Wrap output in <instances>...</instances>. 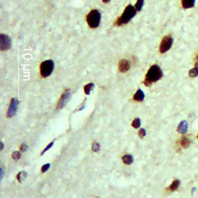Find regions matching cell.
<instances>
[{
	"label": "cell",
	"mask_w": 198,
	"mask_h": 198,
	"mask_svg": "<svg viewBox=\"0 0 198 198\" xmlns=\"http://www.w3.org/2000/svg\"><path fill=\"white\" fill-rule=\"evenodd\" d=\"M162 78V71L160 67L156 64L152 66L145 74L144 84L146 87H150L153 84V83L156 82Z\"/></svg>",
	"instance_id": "1"
},
{
	"label": "cell",
	"mask_w": 198,
	"mask_h": 198,
	"mask_svg": "<svg viewBox=\"0 0 198 198\" xmlns=\"http://www.w3.org/2000/svg\"><path fill=\"white\" fill-rule=\"evenodd\" d=\"M136 12H137V10H136V8H135L133 6L128 5V6L125 9L123 13H122L119 18H117L116 23H115V25L119 26H119L127 24L135 16H136Z\"/></svg>",
	"instance_id": "2"
},
{
	"label": "cell",
	"mask_w": 198,
	"mask_h": 198,
	"mask_svg": "<svg viewBox=\"0 0 198 198\" xmlns=\"http://www.w3.org/2000/svg\"><path fill=\"white\" fill-rule=\"evenodd\" d=\"M87 24L91 28H97L101 22V13L97 10H93L87 14L86 17Z\"/></svg>",
	"instance_id": "3"
},
{
	"label": "cell",
	"mask_w": 198,
	"mask_h": 198,
	"mask_svg": "<svg viewBox=\"0 0 198 198\" xmlns=\"http://www.w3.org/2000/svg\"><path fill=\"white\" fill-rule=\"evenodd\" d=\"M53 68H54V64L51 60H47V61L42 62V64H40V67L41 77L47 78V77L50 76L53 72Z\"/></svg>",
	"instance_id": "4"
},
{
	"label": "cell",
	"mask_w": 198,
	"mask_h": 198,
	"mask_svg": "<svg viewBox=\"0 0 198 198\" xmlns=\"http://www.w3.org/2000/svg\"><path fill=\"white\" fill-rule=\"evenodd\" d=\"M173 40L171 36L168 35L162 38V41L160 43V46H159V52L160 53H165L166 52L168 51L170 48H171L172 45H173Z\"/></svg>",
	"instance_id": "5"
},
{
	"label": "cell",
	"mask_w": 198,
	"mask_h": 198,
	"mask_svg": "<svg viewBox=\"0 0 198 198\" xmlns=\"http://www.w3.org/2000/svg\"><path fill=\"white\" fill-rule=\"evenodd\" d=\"M70 97H71V93H70V91L66 90L62 94V95H61V98H60L59 101H58L57 108V109H61V108H64V107L67 105V102H69Z\"/></svg>",
	"instance_id": "6"
},
{
	"label": "cell",
	"mask_w": 198,
	"mask_h": 198,
	"mask_svg": "<svg viewBox=\"0 0 198 198\" xmlns=\"http://www.w3.org/2000/svg\"><path fill=\"white\" fill-rule=\"evenodd\" d=\"M11 47V40L7 35L1 34L0 35V49L4 50H9Z\"/></svg>",
	"instance_id": "7"
},
{
	"label": "cell",
	"mask_w": 198,
	"mask_h": 198,
	"mask_svg": "<svg viewBox=\"0 0 198 198\" xmlns=\"http://www.w3.org/2000/svg\"><path fill=\"white\" fill-rule=\"evenodd\" d=\"M18 105H19V102H18L17 99L16 98H12L8 112H7V117L12 118L16 115Z\"/></svg>",
	"instance_id": "8"
},
{
	"label": "cell",
	"mask_w": 198,
	"mask_h": 198,
	"mask_svg": "<svg viewBox=\"0 0 198 198\" xmlns=\"http://www.w3.org/2000/svg\"><path fill=\"white\" fill-rule=\"evenodd\" d=\"M130 67H131V64L128 60L122 59L119 62V70L122 73L127 72L129 70Z\"/></svg>",
	"instance_id": "9"
},
{
	"label": "cell",
	"mask_w": 198,
	"mask_h": 198,
	"mask_svg": "<svg viewBox=\"0 0 198 198\" xmlns=\"http://www.w3.org/2000/svg\"><path fill=\"white\" fill-rule=\"evenodd\" d=\"M187 128H188V124H187V121H182L177 127L178 133H179L180 134H184V133H187Z\"/></svg>",
	"instance_id": "10"
},
{
	"label": "cell",
	"mask_w": 198,
	"mask_h": 198,
	"mask_svg": "<svg viewBox=\"0 0 198 198\" xmlns=\"http://www.w3.org/2000/svg\"><path fill=\"white\" fill-rule=\"evenodd\" d=\"M144 98H145V95H144V92L141 89H138V91L133 96V99L136 102H142Z\"/></svg>",
	"instance_id": "11"
},
{
	"label": "cell",
	"mask_w": 198,
	"mask_h": 198,
	"mask_svg": "<svg viewBox=\"0 0 198 198\" xmlns=\"http://www.w3.org/2000/svg\"><path fill=\"white\" fill-rule=\"evenodd\" d=\"M179 185H180V180L179 179H175L166 190H169V191H176V190H178Z\"/></svg>",
	"instance_id": "12"
},
{
	"label": "cell",
	"mask_w": 198,
	"mask_h": 198,
	"mask_svg": "<svg viewBox=\"0 0 198 198\" xmlns=\"http://www.w3.org/2000/svg\"><path fill=\"white\" fill-rule=\"evenodd\" d=\"M181 3L184 9H190L194 6L195 0H182Z\"/></svg>",
	"instance_id": "13"
},
{
	"label": "cell",
	"mask_w": 198,
	"mask_h": 198,
	"mask_svg": "<svg viewBox=\"0 0 198 198\" xmlns=\"http://www.w3.org/2000/svg\"><path fill=\"white\" fill-rule=\"evenodd\" d=\"M190 142H191L190 139L189 138L186 137V136H183L181 138L180 141H179V144L184 149H187V147H189V145H190Z\"/></svg>",
	"instance_id": "14"
},
{
	"label": "cell",
	"mask_w": 198,
	"mask_h": 198,
	"mask_svg": "<svg viewBox=\"0 0 198 198\" xmlns=\"http://www.w3.org/2000/svg\"><path fill=\"white\" fill-rule=\"evenodd\" d=\"M133 160H134V159H133V157L132 155L126 154L122 157V161H123L124 163L126 164V165H130V164L133 163Z\"/></svg>",
	"instance_id": "15"
},
{
	"label": "cell",
	"mask_w": 198,
	"mask_h": 198,
	"mask_svg": "<svg viewBox=\"0 0 198 198\" xmlns=\"http://www.w3.org/2000/svg\"><path fill=\"white\" fill-rule=\"evenodd\" d=\"M27 173L24 171H22V172H19V173L17 174V176H16V179H17V180L19 181V183L22 182L23 179H26V177H27Z\"/></svg>",
	"instance_id": "16"
},
{
	"label": "cell",
	"mask_w": 198,
	"mask_h": 198,
	"mask_svg": "<svg viewBox=\"0 0 198 198\" xmlns=\"http://www.w3.org/2000/svg\"><path fill=\"white\" fill-rule=\"evenodd\" d=\"M143 4L144 0H137V2H136V5H135V8H136V10H137L138 12L141 11L142 6H143Z\"/></svg>",
	"instance_id": "17"
},
{
	"label": "cell",
	"mask_w": 198,
	"mask_h": 198,
	"mask_svg": "<svg viewBox=\"0 0 198 198\" xmlns=\"http://www.w3.org/2000/svg\"><path fill=\"white\" fill-rule=\"evenodd\" d=\"M93 87H94V84H92V83H90V84H87V85L84 86V93H85L86 95H90L91 91L92 89H93Z\"/></svg>",
	"instance_id": "18"
},
{
	"label": "cell",
	"mask_w": 198,
	"mask_h": 198,
	"mask_svg": "<svg viewBox=\"0 0 198 198\" xmlns=\"http://www.w3.org/2000/svg\"><path fill=\"white\" fill-rule=\"evenodd\" d=\"M198 75V69L196 68V67H193L191 70H190L189 71V76L191 77V78H195Z\"/></svg>",
	"instance_id": "19"
},
{
	"label": "cell",
	"mask_w": 198,
	"mask_h": 198,
	"mask_svg": "<svg viewBox=\"0 0 198 198\" xmlns=\"http://www.w3.org/2000/svg\"><path fill=\"white\" fill-rule=\"evenodd\" d=\"M140 125H141V121H140V119H139V118L135 119L134 121L133 122V123H132V126L135 128H139Z\"/></svg>",
	"instance_id": "20"
},
{
	"label": "cell",
	"mask_w": 198,
	"mask_h": 198,
	"mask_svg": "<svg viewBox=\"0 0 198 198\" xmlns=\"http://www.w3.org/2000/svg\"><path fill=\"white\" fill-rule=\"evenodd\" d=\"M99 150H100V145H99L98 142H95L92 144V151L95 152V153H98Z\"/></svg>",
	"instance_id": "21"
},
{
	"label": "cell",
	"mask_w": 198,
	"mask_h": 198,
	"mask_svg": "<svg viewBox=\"0 0 198 198\" xmlns=\"http://www.w3.org/2000/svg\"><path fill=\"white\" fill-rule=\"evenodd\" d=\"M12 158H13V159H15V160H18V159L21 158V153L18 151L14 152V153L12 154Z\"/></svg>",
	"instance_id": "22"
},
{
	"label": "cell",
	"mask_w": 198,
	"mask_h": 198,
	"mask_svg": "<svg viewBox=\"0 0 198 198\" xmlns=\"http://www.w3.org/2000/svg\"><path fill=\"white\" fill-rule=\"evenodd\" d=\"M53 142H53H53H50V144H48V145H47V147H46V148H45V149H44V150H43V151H42V153H41V155H44V153H46V152H47V150H50V148H51V147H52V146H53Z\"/></svg>",
	"instance_id": "23"
},
{
	"label": "cell",
	"mask_w": 198,
	"mask_h": 198,
	"mask_svg": "<svg viewBox=\"0 0 198 198\" xmlns=\"http://www.w3.org/2000/svg\"><path fill=\"white\" fill-rule=\"evenodd\" d=\"M50 167V163H47V164H45L44 166H43L42 168H41V172L42 173H45L46 171H47L48 170V169Z\"/></svg>",
	"instance_id": "24"
},
{
	"label": "cell",
	"mask_w": 198,
	"mask_h": 198,
	"mask_svg": "<svg viewBox=\"0 0 198 198\" xmlns=\"http://www.w3.org/2000/svg\"><path fill=\"white\" fill-rule=\"evenodd\" d=\"M145 134H146V133H145V130L144 128H141L139 131V136L140 138H143L145 136Z\"/></svg>",
	"instance_id": "25"
},
{
	"label": "cell",
	"mask_w": 198,
	"mask_h": 198,
	"mask_svg": "<svg viewBox=\"0 0 198 198\" xmlns=\"http://www.w3.org/2000/svg\"><path fill=\"white\" fill-rule=\"evenodd\" d=\"M27 149H28V145H27L26 143H23L22 145H20V150L22 152L27 151Z\"/></svg>",
	"instance_id": "26"
},
{
	"label": "cell",
	"mask_w": 198,
	"mask_h": 198,
	"mask_svg": "<svg viewBox=\"0 0 198 198\" xmlns=\"http://www.w3.org/2000/svg\"><path fill=\"white\" fill-rule=\"evenodd\" d=\"M0 174H1V179H2V178H3V175H4V171H3V169L2 168H1L0 169Z\"/></svg>",
	"instance_id": "27"
},
{
	"label": "cell",
	"mask_w": 198,
	"mask_h": 198,
	"mask_svg": "<svg viewBox=\"0 0 198 198\" xmlns=\"http://www.w3.org/2000/svg\"><path fill=\"white\" fill-rule=\"evenodd\" d=\"M0 144H1V149H0V150H3V148H4V145H3V142H0Z\"/></svg>",
	"instance_id": "28"
},
{
	"label": "cell",
	"mask_w": 198,
	"mask_h": 198,
	"mask_svg": "<svg viewBox=\"0 0 198 198\" xmlns=\"http://www.w3.org/2000/svg\"><path fill=\"white\" fill-rule=\"evenodd\" d=\"M111 0H103V2L104 3H108V2H109Z\"/></svg>",
	"instance_id": "29"
},
{
	"label": "cell",
	"mask_w": 198,
	"mask_h": 198,
	"mask_svg": "<svg viewBox=\"0 0 198 198\" xmlns=\"http://www.w3.org/2000/svg\"><path fill=\"white\" fill-rule=\"evenodd\" d=\"M195 61H198V53H197V54H196V58H195Z\"/></svg>",
	"instance_id": "30"
},
{
	"label": "cell",
	"mask_w": 198,
	"mask_h": 198,
	"mask_svg": "<svg viewBox=\"0 0 198 198\" xmlns=\"http://www.w3.org/2000/svg\"><path fill=\"white\" fill-rule=\"evenodd\" d=\"M197 138H198V136H197Z\"/></svg>",
	"instance_id": "31"
}]
</instances>
